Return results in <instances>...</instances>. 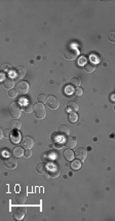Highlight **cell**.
<instances>
[{
    "label": "cell",
    "instance_id": "1",
    "mask_svg": "<svg viewBox=\"0 0 115 221\" xmlns=\"http://www.w3.org/2000/svg\"><path fill=\"white\" fill-rule=\"evenodd\" d=\"M9 115L12 116L13 119H18V118L21 117L22 112H23V109H22V106L18 102H13L9 105Z\"/></svg>",
    "mask_w": 115,
    "mask_h": 221
},
{
    "label": "cell",
    "instance_id": "2",
    "mask_svg": "<svg viewBox=\"0 0 115 221\" xmlns=\"http://www.w3.org/2000/svg\"><path fill=\"white\" fill-rule=\"evenodd\" d=\"M34 114L38 119H43L46 116V109L45 106L41 103H38L34 107Z\"/></svg>",
    "mask_w": 115,
    "mask_h": 221
},
{
    "label": "cell",
    "instance_id": "3",
    "mask_svg": "<svg viewBox=\"0 0 115 221\" xmlns=\"http://www.w3.org/2000/svg\"><path fill=\"white\" fill-rule=\"evenodd\" d=\"M79 56V52L76 48H67L64 52V57L65 59L69 60V61H72V60H75L76 58Z\"/></svg>",
    "mask_w": 115,
    "mask_h": 221
},
{
    "label": "cell",
    "instance_id": "4",
    "mask_svg": "<svg viewBox=\"0 0 115 221\" xmlns=\"http://www.w3.org/2000/svg\"><path fill=\"white\" fill-rule=\"evenodd\" d=\"M16 91H18V93L20 94V95H26V94H28L29 90H30V84L29 82L27 81H20L16 85Z\"/></svg>",
    "mask_w": 115,
    "mask_h": 221
},
{
    "label": "cell",
    "instance_id": "5",
    "mask_svg": "<svg viewBox=\"0 0 115 221\" xmlns=\"http://www.w3.org/2000/svg\"><path fill=\"white\" fill-rule=\"evenodd\" d=\"M3 164L6 168H8L9 170H13L18 167V161H16V157H12L8 156L5 157L3 159Z\"/></svg>",
    "mask_w": 115,
    "mask_h": 221
},
{
    "label": "cell",
    "instance_id": "6",
    "mask_svg": "<svg viewBox=\"0 0 115 221\" xmlns=\"http://www.w3.org/2000/svg\"><path fill=\"white\" fill-rule=\"evenodd\" d=\"M26 213H27V210L25 208H22V207H18V208H16L12 212L13 218H15L16 220H23L25 216H26Z\"/></svg>",
    "mask_w": 115,
    "mask_h": 221
},
{
    "label": "cell",
    "instance_id": "7",
    "mask_svg": "<svg viewBox=\"0 0 115 221\" xmlns=\"http://www.w3.org/2000/svg\"><path fill=\"white\" fill-rule=\"evenodd\" d=\"M46 104H47V106L49 108L54 109V110H57L60 107V102L54 96L47 97V102H46Z\"/></svg>",
    "mask_w": 115,
    "mask_h": 221
},
{
    "label": "cell",
    "instance_id": "8",
    "mask_svg": "<svg viewBox=\"0 0 115 221\" xmlns=\"http://www.w3.org/2000/svg\"><path fill=\"white\" fill-rule=\"evenodd\" d=\"M22 147L26 149H32L34 147V140L31 137H24L21 141Z\"/></svg>",
    "mask_w": 115,
    "mask_h": 221
},
{
    "label": "cell",
    "instance_id": "9",
    "mask_svg": "<svg viewBox=\"0 0 115 221\" xmlns=\"http://www.w3.org/2000/svg\"><path fill=\"white\" fill-rule=\"evenodd\" d=\"M75 156H76V159H79V161L84 162V161H85V159H86V156H87V151H86V149H84L83 147L76 149V151H75Z\"/></svg>",
    "mask_w": 115,
    "mask_h": 221
},
{
    "label": "cell",
    "instance_id": "10",
    "mask_svg": "<svg viewBox=\"0 0 115 221\" xmlns=\"http://www.w3.org/2000/svg\"><path fill=\"white\" fill-rule=\"evenodd\" d=\"M65 145L67 146L68 148H70V149L75 148L76 145H77V139H76V137L68 136L67 139L65 140Z\"/></svg>",
    "mask_w": 115,
    "mask_h": 221
},
{
    "label": "cell",
    "instance_id": "11",
    "mask_svg": "<svg viewBox=\"0 0 115 221\" xmlns=\"http://www.w3.org/2000/svg\"><path fill=\"white\" fill-rule=\"evenodd\" d=\"M58 134L61 137H68L70 135V128L68 126L62 125L58 129Z\"/></svg>",
    "mask_w": 115,
    "mask_h": 221
},
{
    "label": "cell",
    "instance_id": "12",
    "mask_svg": "<svg viewBox=\"0 0 115 221\" xmlns=\"http://www.w3.org/2000/svg\"><path fill=\"white\" fill-rule=\"evenodd\" d=\"M26 73H27L26 68L22 67V66H20V67H16L15 69V77H16V78H18V79L24 78L25 75H26Z\"/></svg>",
    "mask_w": 115,
    "mask_h": 221
},
{
    "label": "cell",
    "instance_id": "13",
    "mask_svg": "<svg viewBox=\"0 0 115 221\" xmlns=\"http://www.w3.org/2000/svg\"><path fill=\"white\" fill-rule=\"evenodd\" d=\"M67 111L70 113H74V112H77L79 109V105L76 103V102H69L67 105Z\"/></svg>",
    "mask_w": 115,
    "mask_h": 221
},
{
    "label": "cell",
    "instance_id": "14",
    "mask_svg": "<svg viewBox=\"0 0 115 221\" xmlns=\"http://www.w3.org/2000/svg\"><path fill=\"white\" fill-rule=\"evenodd\" d=\"M3 87L5 88H8V90H12V88L15 87V80L12 77H5L3 79Z\"/></svg>",
    "mask_w": 115,
    "mask_h": 221
},
{
    "label": "cell",
    "instance_id": "15",
    "mask_svg": "<svg viewBox=\"0 0 115 221\" xmlns=\"http://www.w3.org/2000/svg\"><path fill=\"white\" fill-rule=\"evenodd\" d=\"M22 128V123L18 119H13L10 121L9 123V129L13 130V131H19Z\"/></svg>",
    "mask_w": 115,
    "mask_h": 221
},
{
    "label": "cell",
    "instance_id": "16",
    "mask_svg": "<svg viewBox=\"0 0 115 221\" xmlns=\"http://www.w3.org/2000/svg\"><path fill=\"white\" fill-rule=\"evenodd\" d=\"M21 139H22V136L18 131H15L13 133H12V135H10V140H12V142L15 143V144L20 143Z\"/></svg>",
    "mask_w": 115,
    "mask_h": 221
},
{
    "label": "cell",
    "instance_id": "17",
    "mask_svg": "<svg viewBox=\"0 0 115 221\" xmlns=\"http://www.w3.org/2000/svg\"><path fill=\"white\" fill-rule=\"evenodd\" d=\"M84 70H85L86 72H89V73L94 72V71L96 70V63L92 62V61L86 62L85 65H84Z\"/></svg>",
    "mask_w": 115,
    "mask_h": 221
},
{
    "label": "cell",
    "instance_id": "18",
    "mask_svg": "<svg viewBox=\"0 0 115 221\" xmlns=\"http://www.w3.org/2000/svg\"><path fill=\"white\" fill-rule=\"evenodd\" d=\"M74 156H75V153H74L70 148L69 149H66V150L64 151V157H65V159L67 162L74 161Z\"/></svg>",
    "mask_w": 115,
    "mask_h": 221
},
{
    "label": "cell",
    "instance_id": "19",
    "mask_svg": "<svg viewBox=\"0 0 115 221\" xmlns=\"http://www.w3.org/2000/svg\"><path fill=\"white\" fill-rule=\"evenodd\" d=\"M12 154H13V156L16 157V159H20V157L24 156L25 151H24L23 147H19V146H18V147H15V148H13Z\"/></svg>",
    "mask_w": 115,
    "mask_h": 221
},
{
    "label": "cell",
    "instance_id": "20",
    "mask_svg": "<svg viewBox=\"0 0 115 221\" xmlns=\"http://www.w3.org/2000/svg\"><path fill=\"white\" fill-rule=\"evenodd\" d=\"M16 201L18 204H20V205H24L25 203H26L27 201V195L25 194V193H18L16 197Z\"/></svg>",
    "mask_w": 115,
    "mask_h": 221
},
{
    "label": "cell",
    "instance_id": "21",
    "mask_svg": "<svg viewBox=\"0 0 115 221\" xmlns=\"http://www.w3.org/2000/svg\"><path fill=\"white\" fill-rule=\"evenodd\" d=\"M60 169H58L57 167H53L51 169H49L48 171V176L51 178H58L60 176Z\"/></svg>",
    "mask_w": 115,
    "mask_h": 221
},
{
    "label": "cell",
    "instance_id": "22",
    "mask_svg": "<svg viewBox=\"0 0 115 221\" xmlns=\"http://www.w3.org/2000/svg\"><path fill=\"white\" fill-rule=\"evenodd\" d=\"M36 171L38 174H45L46 172V165L44 162H40V164L37 165L36 167Z\"/></svg>",
    "mask_w": 115,
    "mask_h": 221
},
{
    "label": "cell",
    "instance_id": "23",
    "mask_svg": "<svg viewBox=\"0 0 115 221\" xmlns=\"http://www.w3.org/2000/svg\"><path fill=\"white\" fill-rule=\"evenodd\" d=\"M81 166H82L81 161H79V159H77V161H72V162H71V168L75 171L81 169Z\"/></svg>",
    "mask_w": 115,
    "mask_h": 221
},
{
    "label": "cell",
    "instance_id": "24",
    "mask_svg": "<svg viewBox=\"0 0 115 221\" xmlns=\"http://www.w3.org/2000/svg\"><path fill=\"white\" fill-rule=\"evenodd\" d=\"M24 110H25V112H27V113H31L33 110H34V105H33L31 102H28V103H26L24 105Z\"/></svg>",
    "mask_w": 115,
    "mask_h": 221
},
{
    "label": "cell",
    "instance_id": "25",
    "mask_svg": "<svg viewBox=\"0 0 115 221\" xmlns=\"http://www.w3.org/2000/svg\"><path fill=\"white\" fill-rule=\"evenodd\" d=\"M70 84L72 85H74V87H79L81 84V80H80V78H78V77H73V78H71Z\"/></svg>",
    "mask_w": 115,
    "mask_h": 221
},
{
    "label": "cell",
    "instance_id": "26",
    "mask_svg": "<svg viewBox=\"0 0 115 221\" xmlns=\"http://www.w3.org/2000/svg\"><path fill=\"white\" fill-rule=\"evenodd\" d=\"M77 120H78V115H77V113H76V112L70 113V114H69V121H70V123H77Z\"/></svg>",
    "mask_w": 115,
    "mask_h": 221
},
{
    "label": "cell",
    "instance_id": "27",
    "mask_svg": "<svg viewBox=\"0 0 115 221\" xmlns=\"http://www.w3.org/2000/svg\"><path fill=\"white\" fill-rule=\"evenodd\" d=\"M37 101L41 104L46 103V102H47V97H46V95H44V94H40V95H38V97H37Z\"/></svg>",
    "mask_w": 115,
    "mask_h": 221
},
{
    "label": "cell",
    "instance_id": "28",
    "mask_svg": "<svg viewBox=\"0 0 115 221\" xmlns=\"http://www.w3.org/2000/svg\"><path fill=\"white\" fill-rule=\"evenodd\" d=\"M74 95L75 96H77V97H80L83 95V90L79 87H76L75 88V91H74Z\"/></svg>",
    "mask_w": 115,
    "mask_h": 221
},
{
    "label": "cell",
    "instance_id": "29",
    "mask_svg": "<svg viewBox=\"0 0 115 221\" xmlns=\"http://www.w3.org/2000/svg\"><path fill=\"white\" fill-rule=\"evenodd\" d=\"M108 40L112 43H115V32H110L108 34Z\"/></svg>",
    "mask_w": 115,
    "mask_h": 221
},
{
    "label": "cell",
    "instance_id": "30",
    "mask_svg": "<svg viewBox=\"0 0 115 221\" xmlns=\"http://www.w3.org/2000/svg\"><path fill=\"white\" fill-rule=\"evenodd\" d=\"M18 94H19L18 91L12 88V90H9V92H8V96H9L10 98H15V97H16V95H18Z\"/></svg>",
    "mask_w": 115,
    "mask_h": 221
},
{
    "label": "cell",
    "instance_id": "31",
    "mask_svg": "<svg viewBox=\"0 0 115 221\" xmlns=\"http://www.w3.org/2000/svg\"><path fill=\"white\" fill-rule=\"evenodd\" d=\"M3 135H4V137H5V138H9V137H10V135H12V133H10V129L4 130V131H3Z\"/></svg>",
    "mask_w": 115,
    "mask_h": 221
},
{
    "label": "cell",
    "instance_id": "32",
    "mask_svg": "<svg viewBox=\"0 0 115 221\" xmlns=\"http://www.w3.org/2000/svg\"><path fill=\"white\" fill-rule=\"evenodd\" d=\"M24 156H26L27 159H30V157L32 156V152H31V149H26V151H25V154Z\"/></svg>",
    "mask_w": 115,
    "mask_h": 221
},
{
    "label": "cell",
    "instance_id": "33",
    "mask_svg": "<svg viewBox=\"0 0 115 221\" xmlns=\"http://www.w3.org/2000/svg\"><path fill=\"white\" fill-rule=\"evenodd\" d=\"M8 69H10V65H8V64H6V65H3L1 67V70L2 71H4V72H6V71H8Z\"/></svg>",
    "mask_w": 115,
    "mask_h": 221
},
{
    "label": "cell",
    "instance_id": "34",
    "mask_svg": "<svg viewBox=\"0 0 115 221\" xmlns=\"http://www.w3.org/2000/svg\"><path fill=\"white\" fill-rule=\"evenodd\" d=\"M66 93H68V94H72V93H74V91L72 90V88H71V87H66Z\"/></svg>",
    "mask_w": 115,
    "mask_h": 221
},
{
    "label": "cell",
    "instance_id": "35",
    "mask_svg": "<svg viewBox=\"0 0 115 221\" xmlns=\"http://www.w3.org/2000/svg\"><path fill=\"white\" fill-rule=\"evenodd\" d=\"M79 64H80V65H82V64L85 65V59H84V58H81V59L79 60Z\"/></svg>",
    "mask_w": 115,
    "mask_h": 221
},
{
    "label": "cell",
    "instance_id": "36",
    "mask_svg": "<svg viewBox=\"0 0 115 221\" xmlns=\"http://www.w3.org/2000/svg\"><path fill=\"white\" fill-rule=\"evenodd\" d=\"M63 145H64V144H62V143H59V142H57V143H56V147H57V148H59V149H60V148H62V147H63Z\"/></svg>",
    "mask_w": 115,
    "mask_h": 221
},
{
    "label": "cell",
    "instance_id": "37",
    "mask_svg": "<svg viewBox=\"0 0 115 221\" xmlns=\"http://www.w3.org/2000/svg\"><path fill=\"white\" fill-rule=\"evenodd\" d=\"M16 191H19V190H20V186H19V185H18V186H16Z\"/></svg>",
    "mask_w": 115,
    "mask_h": 221
},
{
    "label": "cell",
    "instance_id": "38",
    "mask_svg": "<svg viewBox=\"0 0 115 221\" xmlns=\"http://www.w3.org/2000/svg\"><path fill=\"white\" fill-rule=\"evenodd\" d=\"M114 111H115V105H114Z\"/></svg>",
    "mask_w": 115,
    "mask_h": 221
}]
</instances>
